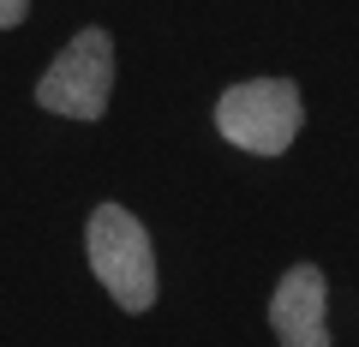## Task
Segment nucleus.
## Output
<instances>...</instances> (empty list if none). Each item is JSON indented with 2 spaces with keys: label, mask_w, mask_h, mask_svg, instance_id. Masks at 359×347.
<instances>
[{
  "label": "nucleus",
  "mask_w": 359,
  "mask_h": 347,
  "mask_svg": "<svg viewBox=\"0 0 359 347\" xmlns=\"http://www.w3.org/2000/svg\"><path fill=\"white\" fill-rule=\"evenodd\" d=\"M25 18H30V6H25V0H0V30L25 25Z\"/></svg>",
  "instance_id": "39448f33"
},
{
  "label": "nucleus",
  "mask_w": 359,
  "mask_h": 347,
  "mask_svg": "<svg viewBox=\"0 0 359 347\" xmlns=\"http://www.w3.org/2000/svg\"><path fill=\"white\" fill-rule=\"evenodd\" d=\"M84 245H90V270H96V282L114 294L120 311H150V306H156L150 233H144V222L132 216V210H120V204L90 210Z\"/></svg>",
  "instance_id": "f257e3e1"
},
{
  "label": "nucleus",
  "mask_w": 359,
  "mask_h": 347,
  "mask_svg": "<svg viewBox=\"0 0 359 347\" xmlns=\"http://www.w3.org/2000/svg\"><path fill=\"white\" fill-rule=\"evenodd\" d=\"M299 120H306V108H299V90L287 78H252L216 102V132L252 156H282L294 144Z\"/></svg>",
  "instance_id": "f03ea898"
},
{
  "label": "nucleus",
  "mask_w": 359,
  "mask_h": 347,
  "mask_svg": "<svg viewBox=\"0 0 359 347\" xmlns=\"http://www.w3.org/2000/svg\"><path fill=\"white\" fill-rule=\"evenodd\" d=\"M108 90H114V36L108 30H78L60 48V60L42 72L36 102L66 120H102Z\"/></svg>",
  "instance_id": "7ed1b4c3"
},
{
  "label": "nucleus",
  "mask_w": 359,
  "mask_h": 347,
  "mask_svg": "<svg viewBox=\"0 0 359 347\" xmlns=\"http://www.w3.org/2000/svg\"><path fill=\"white\" fill-rule=\"evenodd\" d=\"M323 306H330L323 270H311V264L287 270L282 282H276V299H269V329H276V341L282 347H330Z\"/></svg>",
  "instance_id": "20e7f679"
}]
</instances>
